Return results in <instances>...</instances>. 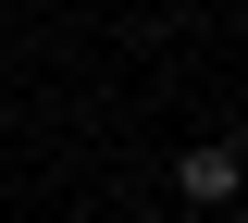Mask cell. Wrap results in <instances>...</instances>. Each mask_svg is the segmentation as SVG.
Instances as JSON below:
<instances>
[{"instance_id":"6da1fadb","label":"cell","mask_w":248,"mask_h":223,"mask_svg":"<svg viewBox=\"0 0 248 223\" xmlns=\"http://www.w3.org/2000/svg\"><path fill=\"white\" fill-rule=\"evenodd\" d=\"M174 186L199 198V211H223V198L248 186V161H236V136H223V149H186V161H174Z\"/></svg>"},{"instance_id":"3957f363","label":"cell","mask_w":248,"mask_h":223,"mask_svg":"<svg viewBox=\"0 0 248 223\" xmlns=\"http://www.w3.org/2000/svg\"><path fill=\"white\" fill-rule=\"evenodd\" d=\"M236 223H248V211H236Z\"/></svg>"},{"instance_id":"7a4b0ae2","label":"cell","mask_w":248,"mask_h":223,"mask_svg":"<svg viewBox=\"0 0 248 223\" xmlns=\"http://www.w3.org/2000/svg\"><path fill=\"white\" fill-rule=\"evenodd\" d=\"M236 161H248V149H236Z\"/></svg>"}]
</instances>
